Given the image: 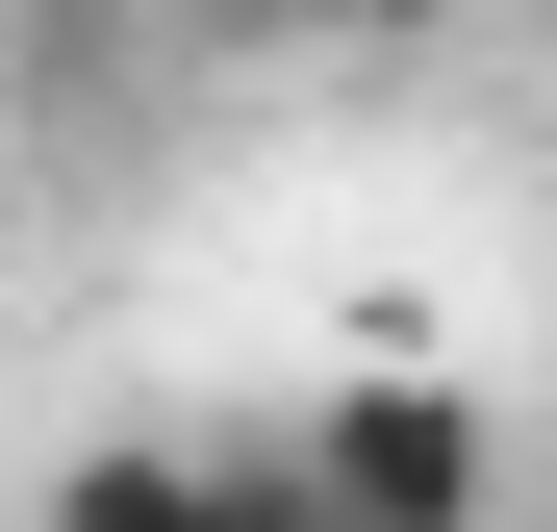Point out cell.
<instances>
[{"label": "cell", "instance_id": "cell-1", "mask_svg": "<svg viewBox=\"0 0 557 532\" xmlns=\"http://www.w3.org/2000/svg\"><path fill=\"white\" fill-rule=\"evenodd\" d=\"M305 532H482V381H431V355H355L305 406V457H278Z\"/></svg>", "mask_w": 557, "mask_h": 532}, {"label": "cell", "instance_id": "cell-2", "mask_svg": "<svg viewBox=\"0 0 557 532\" xmlns=\"http://www.w3.org/2000/svg\"><path fill=\"white\" fill-rule=\"evenodd\" d=\"M51 532H203V457H76Z\"/></svg>", "mask_w": 557, "mask_h": 532}, {"label": "cell", "instance_id": "cell-3", "mask_svg": "<svg viewBox=\"0 0 557 532\" xmlns=\"http://www.w3.org/2000/svg\"><path fill=\"white\" fill-rule=\"evenodd\" d=\"M203 532H305V507H278V482H203Z\"/></svg>", "mask_w": 557, "mask_h": 532}]
</instances>
